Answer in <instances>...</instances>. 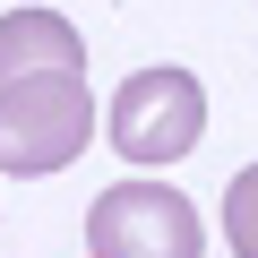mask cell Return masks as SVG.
Returning a JSON list of instances; mask_svg holds the SVG:
<instances>
[{
	"label": "cell",
	"instance_id": "cell-1",
	"mask_svg": "<svg viewBox=\"0 0 258 258\" xmlns=\"http://www.w3.org/2000/svg\"><path fill=\"white\" fill-rule=\"evenodd\" d=\"M95 138V95H86V69H43V78H9L0 86V172H60L78 164Z\"/></svg>",
	"mask_w": 258,
	"mask_h": 258
},
{
	"label": "cell",
	"instance_id": "cell-4",
	"mask_svg": "<svg viewBox=\"0 0 258 258\" xmlns=\"http://www.w3.org/2000/svg\"><path fill=\"white\" fill-rule=\"evenodd\" d=\"M43 69H86V43L60 9H9L0 18V86L9 78H43Z\"/></svg>",
	"mask_w": 258,
	"mask_h": 258
},
{
	"label": "cell",
	"instance_id": "cell-5",
	"mask_svg": "<svg viewBox=\"0 0 258 258\" xmlns=\"http://www.w3.org/2000/svg\"><path fill=\"white\" fill-rule=\"evenodd\" d=\"M224 241L258 258V164H249V172H241V181L224 189Z\"/></svg>",
	"mask_w": 258,
	"mask_h": 258
},
{
	"label": "cell",
	"instance_id": "cell-3",
	"mask_svg": "<svg viewBox=\"0 0 258 258\" xmlns=\"http://www.w3.org/2000/svg\"><path fill=\"white\" fill-rule=\"evenodd\" d=\"M86 249L95 258H198L207 249V224L164 181H112L86 207Z\"/></svg>",
	"mask_w": 258,
	"mask_h": 258
},
{
	"label": "cell",
	"instance_id": "cell-2",
	"mask_svg": "<svg viewBox=\"0 0 258 258\" xmlns=\"http://www.w3.org/2000/svg\"><path fill=\"white\" fill-rule=\"evenodd\" d=\"M198 138H207V86H198L189 69L155 60V69H138V78L112 95V147L138 164V172L181 164Z\"/></svg>",
	"mask_w": 258,
	"mask_h": 258
}]
</instances>
